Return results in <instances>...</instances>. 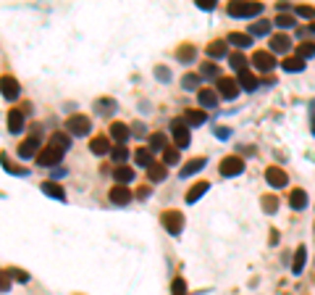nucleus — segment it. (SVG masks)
I'll list each match as a JSON object with an SVG mask.
<instances>
[{
    "label": "nucleus",
    "mask_w": 315,
    "mask_h": 295,
    "mask_svg": "<svg viewBox=\"0 0 315 295\" xmlns=\"http://www.w3.org/2000/svg\"><path fill=\"white\" fill-rule=\"evenodd\" d=\"M271 27H273V24H271V21H265V19H263V21H258V24H252V27H250V37H252V34H258V37H268V34H271Z\"/></svg>",
    "instance_id": "nucleus-28"
},
{
    "label": "nucleus",
    "mask_w": 315,
    "mask_h": 295,
    "mask_svg": "<svg viewBox=\"0 0 315 295\" xmlns=\"http://www.w3.org/2000/svg\"><path fill=\"white\" fill-rule=\"evenodd\" d=\"M160 222H163L168 234H179L184 229V216L179 214V211H166V214L160 216Z\"/></svg>",
    "instance_id": "nucleus-2"
},
{
    "label": "nucleus",
    "mask_w": 315,
    "mask_h": 295,
    "mask_svg": "<svg viewBox=\"0 0 315 295\" xmlns=\"http://www.w3.org/2000/svg\"><path fill=\"white\" fill-rule=\"evenodd\" d=\"M207 56H210V58H229V45L221 42V40L210 42V45H207Z\"/></svg>",
    "instance_id": "nucleus-20"
},
{
    "label": "nucleus",
    "mask_w": 315,
    "mask_h": 295,
    "mask_svg": "<svg viewBox=\"0 0 315 295\" xmlns=\"http://www.w3.org/2000/svg\"><path fill=\"white\" fill-rule=\"evenodd\" d=\"M195 56H197V50L192 48V45H181V48L176 50V58H179L181 64H189V61H195Z\"/></svg>",
    "instance_id": "nucleus-26"
},
{
    "label": "nucleus",
    "mask_w": 315,
    "mask_h": 295,
    "mask_svg": "<svg viewBox=\"0 0 315 295\" xmlns=\"http://www.w3.org/2000/svg\"><path fill=\"white\" fill-rule=\"evenodd\" d=\"M252 64L258 66V71H271L276 66V58H273V53H268V50H258L255 56H252Z\"/></svg>",
    "instance_id": "nucleus-9"
},
{
    "label": "nucleus",
    "mask_w": 315,
    "mask_h": 295,
    "mask_svg": "<svg viewBox=\"0 0 315 295\" xmlns=\"http://www.w3.org/2000/svg\"><path fill=\"white\" fill-rule=\"evenodd\" d=\"M242 171H244L242 156H229L221 161V174H224V177H234V174H242Z\"/></svg>",
    "instance_id": "nucleus-7"
},
{
    "label": "nucleus",
    "mask_w": 315,
    "mask_h": 295,
    "mask_svg": "<svg viewBox=\"0 0 315 295\" xmlns=\"http://www.w3.org/2000/svg\"><path fill=\"white\" fill-rule=\"evenodd\" d=\"M305 261H307V251H305V245H299L297 253H294V266H291V271H294V274H302Z\"/></svg>",
    "instance_id": "nucleus-24"
},
{
    "label": "nucleus",
    "mask_w": 315,
    "mask_h": 295,
    "mask_svg": "<svg viewBox=\"0 0 315 295\" xmlns=\"http://www.w3.org/2000/svg\"><path fill=\"white\" fill-rule=\"evenodd\" d=\"M197 100H200V108H216L218 105V93L210 90V87H205V90L197 93Z\"/></svg>",
    "instance_id": "nucleus-12"
},
{
    "label": "nucleus",
    "mask_w": 315,
    "mask_h": 295,
    "mask_svg": "<svg viewBox=\"0 0 315 295\" xmlns=\"http://www.w3.org/2000/svg\"><path fill=\"white\" fill-rule=\"evenodd\" d=\"M111 137L118 142V145H124V142L129 140V130H126V124H111Z\"/></svg>",
    "instance_id": "nucleus-21"
},
{
    "label": "nucleus",
    "mask_w": 315,
    "mask_h": 295,
    "mask_svg": "<svg viewBox=\"0 0 315 295\" xmlns=\"http://www.w3.org/2000/svg\"><path fill=\"white\" fill-rule=\"evenodd\" d=\"M163 164H166V166L179 164V148H166V150H163Z\"/></svg>",
    "instance_id": "nucleus-39"
},
{
    "label": "nucleus",
    "mask_w": 315,
    "mask_h": 295,
    "mask_svg": "<svg viewBox=\"0 0 315 295\" xmlns=\"http://www.w3.org/2000/svg\"><path fill=\"white\" fill-rule=\"evenodd\" d=\"M50 145H56V148H60V150H68L71 140H68V134H63V132H56V134L50 137Z\"/></svg>",
    "instance_id": "nucleus-33"
},
{
    "label": "nucleus",
    "mask_w": 315,
    "mask_h": 295,
    "mask_svg": "<svg viewBox=\"0 0 315 295\" xmlns=\"http://www.w3.org/2000/svg\"><path fill=\"white\" fill-rule=\"evenodd\" d=\"M216 134H218L221 140H226V137H229V130H224V127H218V130H216Z\"/></svg>",
    "instance_id": "nucleus-50"
},
{
    "label": "nucleus",
    "mask_w": 315,
    "mask_h": 295,
    "mask_svg": "<svg viewBox=\"0 0 315 295\" xmlns=\"http://www.w3.org/2000/svg\"><path fill=\"white\" fill-rule=\"evenodd\" d=\"M289 48H291V37H286V34L271 37V53H289Z\"/></svg>",
    "instance_id": "nucleus-14"
},
{
    "label": "nucleus",
    "mask_w": 315,
    "mask_h": 295,
    "mask_svg": "<svg viewBox=\"0 0 315 295\" xmlns=\"http://www.w3.org/2000/svg\"><path fill=\"white\" fill-rule=\"evenodd\" d=\"M302 66H305L302 58H284V69L286 71H299Z\"/></svg>",
    "instance_id": "nucleus-41"
},
{
    "label": "nucleus",
    "mask_w": 315,
    "mask_h": 295,
    "mask_svg": "<svg viewBox=\"0 0 315 295\" xmlns=\"http://www.w3.org/2000/svg\"><path fill=\"white\" fill-rule=\"evenodd\" d=\"M200 79H218V66L213 61H207L200 66Z\"/></svg>",
    "instance_id": "nucleus-29"
},
{
    "label": "nucleus",
    "mask_w": 315,
    "mask_h": 295,
    "mask_svg": "<svg viewBox=\"0 0 315 295\" xmlns=\"http://www.w3.org/2000/svg\"><path fill=\"white\" fill-rule=\"evenodd\" d=\"M181 119L187 127H200V124H205V111H187Z\"/></svg>",
    "instance_id": "nucleus-22"
},
{
    "label": "nucleus",
    "mask_w": 315,
    "mask_h": 295,
    "mask_svg": "<svg viewBox=\"0 0 315 295\" xmlns=\"http://www.w3.org/2000/svg\"><path fill=\"white\" fill-rule=\"evenodd\" d=\"M168 148V140H166V134H150V150H166Z\"/></svg>",
    "instance_id": "nucleus-34"
},
{
    "label": "nucleus",
    "mask_w": 315,
    "mask_h": 295,
    "mask_svg": "<svg viewBox=\"0 0 315 295\" xmlns=\"http://www.w3.org/2000/svg\"><path fill=\"white\" fill-rule=\"evenodd\" d=\"M166 179V164H152L150 166V182H163Z\"/></svg>",
    "instance_id": "nucleus-32"
},
{
    "label": "nucleus",
    "mask_w": 315,
    "mask_h": 295,
    "mask_svg": "<svg viewBox=\"0 0 315 295\" xmlns=\"http://www.w3.org/2000/svg\"><path fill=\"white\" fill-rule=\"evenodd\" d=\"M226 42H231L234 48H239V53H242L244 48H250V45H252V37L250 34H242V32H231V34L226 37Z\"/></svg>",
    "instance_id": "nucleus-17"
},
{
    "label": "nucleus",
    "mask_w": 315,
    "mask_h": 295,
    "mask_svg": "<svg viewBox=\"0 0 315 295\" xmlns=\"http://www.w3.org/2000/svg\"><path fill=\"white\" fill-rule=\"evenodd\" d=\"M111 156H113V161H116L118 166H124V161L129 158V150L124 145H116V148H111Z\"/></svg>",
    "instance_id": "nucleus-36"
},
{
    "label": "nucleus",
    "mask_w": 315,
    "mask_h": 295,
    "mask_svg": "<svg viewBox=\"0 0 315 295\" xmlns=\"http://www.w3.org/2000/svg\"><path fill=\"white\" fill-rule=\"evenodd\" d=\"M113 177H116V182L126 185V182H132V179H134V171L129 169V166H116V171H113Z\"/></svg>",
    "instance_id": "nucleus-27"
},
{
    "label": "nucleus",
    "mask_w": 315,
    "mask_h": 295,
    "mask_svg": "<svg viewBox=\"0 0 315 295\" xmlns=\"http://www.w3.org/2000/svg\"><path fill=\"white\" fill-rule=\"evenodd\" d=\"M173 293H176V295H184V293H187V282H184L181 277L173 279Z\"/></svg>",
    "instance_id": "nucleus-46"
},
{
    "label": "nucleus",
    "mask_w": 315,
    "mask_h": 295,
    "mask_svg": "<svg viewBox=\"0 0 315 295\" xmlns=\"http://www.w3.org/2000/svg\"><path fill=\"white\" fill-rule=\"evenodd\" d=\"M171 132H173L176 148H187L189 145V127L184 124V119H173V122H171Z\"/></svg>",
    "instance_id": "nucleus-5"
},
{
    "label": "nucleus",
    "mask_w": 315,
    "mask_h": 295,
    "mask_svg": "<svg viewBox=\"0 0 315 295\" xmlns=\"http://www.w3.org/2000/svg\"><path fill=\"white\" fill-rule=\"evenodd\" d=\"M260 11H263L260 3H231L229 5V13L236 19H252V16H258Z\"/></svg>",
    "instance_id": "nucleus-1"
},
{
    "label": "nucleus",
    "mask_w": 315,
    "mask_h": 295,
    "mask_svg": "<svg viewBox=\"0 0 315 295\" xmlns=\"http://www.w3.org/2000/svg\"><path fill=\"white\" fill-rule=\"evenodd\" d=\"M273 24L281 27V29H291V27H294V16H289V13H279Z\"/></svg>",
    "instance_id": "nucleus-38"
},
{
    "label": "nucleus",
    "mask_w": 315,
    "mask_h": 295,
    "mask_svg": "<svg viewBox=\"0 0 315 295\" xmlns=\"http://www.w3.org/2000/svg\"><path fill=\"white\" fill-rule=\"evenodd\" d=\"M265 179H268V185H271V187H286V182H289L286 171L279 169V166H271V169L265 171Z\"/></svg>",
    "instance_id": "nucleus-11"
},
{
    "label": "nucleus",
    "mask_w": 315,
    "mask_h": 295,
    "mask_svg": "<svg viewBox=\"0 0 315 295\" xmlns=\"http://www.w3.org/2000/svg\"><path fill=\"white\" fill-rule=\"evenodd\" d=\"M207 187H210L207 182H197V185H195V187H192V190L187 193V203H195V200L200 198V195H202V193L207 190Z\"/></svg>",
    "instance_id": "nucleus-35"
},
{
    "label": "nucleus",
    "mask_w": 315,
    "mask_h": 295,
    "mask_svg": "<svg viewBox=\"0 0 315 295\" xmlns=\"http://www.w3.org/2000/svg\"><path fill=\"white\" fill-rule=\"evenodd\" d=\"M307 32H315V24H310V29H307Z\"/></svg>",
    "instance_id": "nucleus-53"
},
{
    "label": "nucleus",
    "mask_w": 315,
    "mask_h": 295,
    "mask_svg": "<svg viewBox=\"0 0 315 295\" xmlns=\"http://www.w3.org/2000/svg\"><path fill=\"white\" fill-rule=\"evenodd\" d=\"M37 150H40V130H37L27 142H21V145H19V158H21V161H27V158L37 156Z\"/></svg>",
    "instance_id": "nucleus-8"
},
{
    "label": "nucleus",
    "mask_w": 315,
    "mask_h": 295,
    "mask_svg": "<svg viewBox=\"0 0 315 295\" xmlns=\"http://www.w3.org/2000/svg\"><path fill=\"white\" fill-rule=\"evenodd\" d=\"M218 98H226V100H234L236 95H239V85H236V79L231 77H221L218 79Z\"/></svg>",
    "instance_id": "nucleus-6"
},
{
    "label": "nucleus",
    "mask_w": 315,
    "mask_h": 295,
    "mask_svg": "<svg viewBox=\"0 0 315 295\" xmlns=\"http://www.w3.org/2000/svg\"><path fill=\"white\" fill-rule=\"evenodd\" d=\"M134 134H144V124H134Z\"/></svg>",
    "instance_id": "nucleus-52"
},
{
    "label": "nucleus",
    "mask_w": 315,
    "mask_h": 295,
    "mask_svg": "<svg viewBox=\"0 0 315 295\" xmlns=\"http://www.w3.org/2000/svg\"><path fill=\"white\" fill-rule=\"evenodd\" d=\"M113 100H108V98H105V100H97V108H100V113H108V111H113Z\"/></svg>",
    "instance_id": "nucleus-45"
},
{
    "label": "nucleus",
    "mask_w": 315,
    "mask_h": 295,
    "mask_svg": "<svg viewBox=\"0 0 315 295\" xmlns=\"http://www.w3.org/2000/svg\"><path fill=\"white\" fill-rule=\"evenodd\" d=\"M263 208H265V214H273V211L279 208V198H276V195H268V198H263Z\"/></svg>",
    "instance_id": "nucleus-42"
},
{
    "label": "nucleus",
    "mask_w": 315,
    "mask_h": 295,
    "mask_svg": "<svg viewBox=\"0 0 315 295\" xmlns=\"http://www.w3.org/2000/svg\"><path fill=\"white\" fill-rule=\"evenodd\" d=\"M202 166H205V158H202V156H200V158H192V161H187V164L181 166L179 174H181V177H192V174H197Z\"/></svg>",
    "instance_id": "nucleus-19"
},
{
    "label": "nucleus",
    "mask_w": 315,
    "mask_h": 295,
    "mask_svg": "<svg viewBox=\"0 0 315 295\" xmlns=\"http://www.w3.org/2000/svg\"><path fill=\"white\" fill-rule=\"evenodd\" d=\"M89 150H92V153H95V156H103V153H108V150H111V140H108V137H103V134H97V137L89 142Z\"/></svg>",
    "instance_id": "nucleus-18"
},
{
    "label": "nucleus",
    "mask_w": 315,
    "mask_h": 295,
    "mask_svg": "<svg viewBox=\"0 0 315 295\" xmlns=\"http://www.w3.org/2000/svg\"><path fill=\"white\" fill-rule=\"evenodd\" d=\"M236 85H242L244 90H247V93H252V90H258L260 79H258L250 69H244V71H239V79H236Z\"/></svg>",
    "instance_id": "nucleus-13"
},
{
    "label": "nucleus",
    "mask_w": 315,
    "mask_h": 295,
    "mask_svg": "<svg viewBox=\"0 0 315 295\" xmlns=\"http://www.w3.org/2000/svg\"><path fill=\"white\" fill-rule=\"evenodd\" d=\"M8 130H11L13 134H19L21 130H24V111H16V108H13V111L8 113Z\"/></svg>",
    "instance_id": "nucleus-16"
},
{
    "label": "nucleus",
    "mask_w": 315,
    "mask_h": 295,
    "mask_svg": "<svg viewBox=\"0 0 315 295\" xmlns=\"http://www.w3.org/2000/svg\"><path fill=\"white\" fill-rule=\"evenodd\" d=\"M11 287V277L8 274H0V290H8Z\"/></svg>",
    "instance_id": "nucleus-48"
},
{
    "label": "nucleus",
    "mask_w": 315,
    "mask_h": 295,
    "mask_svg": "<svg viewBox=\"0 0 315 295\" xmlns=\"http://www.w3.org/2000/svg\"><path fill=\"white\" fill-rule=\"evenodd\" d=\"M8 277L19 279V282H27V279H29V274H27V271H21V269H8Z\"/></svg>",
    "instance_id": "nucleus-44"
},
{
    "label": "nucleus",
    "mask_w": 315,
    "mask_h": 295,
    "mask_svg": "<svg viewBox=\"0 0 315 295\" xmlns=\"http://www.w3.org/2000/svg\"><path fill=\"white\" fill-rule=\"evenodd\" d=\"M313 56H315V45L313 42H305V45L297 48V58H302V61H307V58H313Z\"/></svg>",
    "instance_id": "nucleus-37"
},
{
    "label": "nucleus",
    "mask_w": 315,
    "mask_h": 295,
    "mask_svg": "<svg viewBox=\"0 0 315 295\" xmlns=\"http://www.w3.org/2000/svg\"><path fill=\"white\" fill-rule=\"evenodd\" d=\"M310 116H313V122H310V124H313V132H315V100L310 103Z\"/></svg>",
    "instance_id": "nucleus-51"
},
{
    "label": "nucleus",
    "mask_w": 315,
    "mask_h": 295,
    "mask_svg": "<svg viewBox=\"0 0 315 295\" xmlns=\"http://www.w3.org/2000/svg\"><path fill=\"white\" fill-rule=\"evenodd\" d=\"M0 93H3L5 100H16L19 93H21V90H19V82L13 79V77H3V79H0Z\"/></svg>",
    "instance_id": "nucleus-10"
},
{
    "label": "nucleus",
    "mask_w": 315,
    "mask_h": 295,
    "mask_svg": "<svg viewBox=\"0 0 315 295\" xmlns=\"http://www.w3.org/2000/svg\"><path fill=\"white\" fill-rule=\"evenodd\" d=\"M184 90H197L200 87V74H187V77L181 79Z\"/></svg>",
    "instance_id": "nucleus-40"
},
{
    "label": "nucleus",
    "mask_w": 315,
    "mask_h": 295,
    "mask_svg": "<svg viewBox=\"0 0 315 295\" xmlns=\"http://www.w3.org/2000/svg\"><path fill=\"white\" fill-rule=\"evenodd\" d=\"M289 206L294 208V211H302L305 206H307V195H305V190H294L289 195Z\"/></svg>",
    "instance_id": "nucleus-23"
},
{
    "label": "nucleus",
    "mask_w": 315,
    "mask_h": 295,
    "mask_svg": "<svg viewBox=\"0 0 315 295\" xmlns=\"http://www.w3.org/2000/svg\"><path fill=\"white\" fill-rule=\"evenodd\" d=\"M155 77H160L163 82H168V79H171V71H168L166 66H158V69H155Z\"/></svg>",
    "instance_id": "nucleus-47"
},
{
    "label": "nucleus",
    "mask_w": 315,
    "mask_h": 295,
    "mask_svg": "<svg viewBox=\"0 0 315 295\" xmlns=\"http://www.w3.org/2000/svg\"><path fill=\"white\" fill-rule=\"evenodd\" d=\"M66 127H68V132H71V134H76V137H84V134L89 132L92 124H89L87 116H82V113H74V116H68Z\"/></svg>",
    "instance_id": "nucleus-4"
},
{
    "label": "nucleus",
    "mask_w": 315,
    "mask_h": 295,
    "mask_svg": "<svg viewBox=\"0 0 315 295\" xmlns=\"http://www.w3.org/2000/svg\"><path fill=\"white\" fill-rule=\"evenodd\" d=\"M297 16H302V19H315V8H313V5H299V8H297Z\"/></svg>",
    "instance_id": "nucleus-43"
},
{
    "label": "nucleus",
    "mask_w": 315,
    "mask_h": 295,
    "mask_svg": "<svg viewBox=\"0 0 315 295\" xmlns=\"http://www.w3.org/2000/svg\"><path fill=\"white\" fill-rule=\"evenodd\" d=\"M111 200L116 203V206H126V203L132 200V193H129L124 185H116V187L111 190Z\"/></svg>",
    "instance_id": "nucleus-15"
},
{
    "label": "nucleus",
    "mask_w": 315,
    "mask_h": 295,
    "mask_svg": "<svg viewBox=\"0 0 315 295\" xmlns=\"http://www.w3.org/2000/svg\"><path fill=\"white\" fill-rule=\"evenodd\" d=\"M60 158H63V150L48 142V148H42L40 153H37V164H40V166H56Z\"/></svg>",
    "instance_id": "nucleus-3"
},
{
    "label": "nucleus",
    "mask_w": 315,
    "mask_h": 295,
    "mask_svg": "<svg viewBox=\"0 0 315 295\" xmlns=\"http://www.w3.org/2000/svg\"><path fill=\"white\" fill-rule=\"evenodd\" d=\"M229 64H231L236 71H244V69H247V64H250V61L244 58V53H231V56H229Z\"/></svg>",
    "instance_id": "nucleus-31"
},
{
    "label": "nucleus",
    "mask_w": 315,
    "mask_h": 295,
    "mask_svg": "<svg viewBox=\"0 0 315 295\" xmlns=\"http://www.w3.org/2000/svg\"><path fill=\"white\" fill-rule=\"evenodd\" d=\"M200 8H205V11H213L216 8V3H213V0H202V3H197Z\"/></svg>",
    "instance_id": "nucleus-49"
},
{
    "label": "nucleus",
    "mask_w": 315,
    "mask_h": 295,
    "mask_svg": "<svg viewBox=\"0 0 315 295\" xmlns=\"http://www.w3.org/2000/svg\"><path fill=\"white\" fill-rule=\"evenodd\" d=\"M42 190H45V195H50V198H58V200L66 198L63 190H60V185H56V182H42Z\"/></svg>",
    "instance_id": "nucleus-30"
},
{
    "label": "nucleus",
    "mask_w": 315,
    "mask_h": 295,
    "mask_svg": "<svg viewBox=\"0 0 315 295\" xmlns=\"http://www.w3.org/2000/svg\"><path fill=\"white\" fill-rule=\"evenodd\" d=\"M134 161H137V166H147V169H150V166H152V150L150 148H140L134 153Z\"/></svg>",
    "instance_id": "nucleus-25"
}]
</instances>
